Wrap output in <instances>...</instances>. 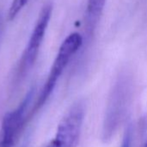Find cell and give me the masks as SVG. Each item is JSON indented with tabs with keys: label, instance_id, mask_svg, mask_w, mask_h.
Returning <instances> with one entry per match:
<instances>
[{
	"label": "cell",
	"instance_id": "6da1fadb",
	"mask_svg": "<svg viewBox=\"0 0 147 147\" xmlns=\"http://www.w3.org/2000/svg\"><path fill=\"white\" fill-rule=\"evenodd\" d=\"M134 94L133 78L128 74H121L115 81L107 103L102 138L104 142L112 139L125 120L132 103Z\"/></svg>",
	"mask_w": 147,
	"mask_h": 147
},
{
	"label": "cell",
	"instance_id": "7a4b0ae2",
	"mask_svg": "<svg viewBox=\"0 0 147 147\" xmlns=\"http://www.w3.org/2000/svg\"><path fill=\"white\" fill-rule=\"evenodd\" d=\"M83 44V36L78 32H73L70 34L60 45L57 55L53 62L51 67L49 75L47 78V81L42 88L41 92L37 99L36 104L33 110L36 112L40 108H41L47 101L49 99L51 94H53L57 82L67 65L71 62V58L77 54V52L80 49Z\"/></svg>",
	"mask_w": 147,
	"mask_h": 147
},
{
	"label": "cell",
	"instance_id": "3957f363",
	"mask_svg": "<svg viewBox=\"0 0 147 147\" xmlns=\"http://www.w3.org/2000/svg\"><path fill=\"white\" fill-rule=\"evenodd\" d=\"M85 117V105L75 102L60 120L55 138L47 147H77Z\"/></svg>",
	"mask_w": 147,
	"mask_h": 147
},
{
	"label": "cell",
	"instance_id": "277c9868",
	"mask_svg": "<svg viewBox=\"0 0 147 147\" xmlns=\"http://www.w3.org/2000/svg\"><path fill=\"white\" fill-rule=\"evenodd\" d=\"M53 12V4L48 3H46L36 20L35 25L32 30L28 45L25 48L23 54L21 57L20 62L18 64V74L25 75L34 64L39 52L40 48L45 37L46 31L47 29L51 16Z\"/></svg>",
	"mask_w": 147,
	"mask_h": 147
},
{
	"label": "cell",
	"instance_id": "5b68a950",
	"mask_svg": "<svg viewBox=\"0 0 147 147\" xmlns=\"http://www.w3.org/2000/svg\"><path fill=\"white\" fill-rule=\"evenodd\" d=\"M33 96V91L26 95L21 104L14 110L6 113L2 122L0 147H13L25 123L26 110Z\"/></svg>",
	"mask_w": 147,
	"mask_h": 147
},
{
	"label": "cell",
	"instance_id": "8992f818",
	"mask_svg": "<svg viewBox=\"0 0 147 147\" xmlns=\"http://www.w3.org/2000/svg\"><path fill=\"white\" fill-rule=\"evenodd\" d=\"M107 0H88L86 9V29L90 36L94 33L104 10Z\"/></svg>",
	"mask_w": 147,
	"mask_h": 147
},
{
	"label": "cell",
	"instance_id": "52a82bcc",
	"mask_svg": "<svg viewBox=\"0 0 147 147\" xmlns=\"http://www.w3.org/2000/svg\"><path fill=\"white\" fill-rule=\"evenodd\" d=\"M28 0H12L9 10V20L15 19L17 14L22 10V9L26 5Z\"/></svg>",
	"mask_w": 147,
	"mask_h": 147
},
{
	"label": "cell",
	"instance_id": "ba28073f",
	"mask_svg": "<svg viewBox=\"0 0 147 147\" xmlns=\"http://www.w3.org/2000/svg\"><path fill=\"white\" fill-rule=\"evenodd\" d=\"M131 127H128L127 132H126V134L124 136V139H123V141H122V144H121V147H131V139H132V132H131Z\"/></svg>",
	"mask_w": 147,
	"mask_h": 147
},
{
	"label": "cell",
	"instance_id": "9c48e42d",
	"mask_svg": "<svg viewBox=\"0 0 147 147\" xmlns=\"http://www.w3.org/2000/svg\"><path fill=\"white\" fill-rule=\"evenodd\" d=\"M144 147H147V140L146 142V144H145V146H144Z\"/></svg>",
	"mask_w": 147,
	"mask_h": 147
},
{
	"label": "cell",
	"instance_id": "30bf717a",
	"mask_svg": "<svg viewBox=\"0 0 147 147\" xmlns=\"http://www.w3.org/2000/svg\"><path fill=\"white\" fill-rule=\"evenodd\" d=\"M22 147H26V146H22Z\"/></svg>",
	"mask_w": 147,
	"mask_h": 147
}]
</instances>
